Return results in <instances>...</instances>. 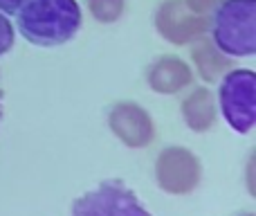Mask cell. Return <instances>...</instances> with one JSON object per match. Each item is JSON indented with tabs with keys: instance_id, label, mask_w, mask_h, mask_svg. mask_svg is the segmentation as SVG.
Here are the masks:
<instances>
[{
	"instance_id": "8fae6325",
	"label": "cell",
	"mask_w": 256,
	"mask_h": 216,
	"mask_svg": "<svg viewBox=\"0 0 256 216\" xmlns=\"http://www.w3.org/2000/svg\"><path fill=\"white\" fill-rule=\"evenodd\" d=\"M86 7L97 23L110 25V23H117L124 16L126 0H86Z\"/></svg>"
},
{
	"instance_id": "5bb4252c",
	"label": "cell",
	"mask_w": 256,
	"mask_h": 216,
	"mask_svg": "<svg viewBox=\"0 0 256 216\" xmlns=\"http://www.w3.org/2000/svg\"><path fill=\"white\" fill-rule=\"evenodd\" d=\"M30 0H0V12L2 14H16L22 5H27Z\"/></svg>"
},
{
	"instance_id": "277c9868",
	"label": "cell",
	"mask_w": 256,
	"mask_h": 216,
	"mask_svg": "<svg viewBox=\"0 0 256 216\" xmlns=\"http://www.w3.org/2000/svg\"><path fill=\"white\" fill-rule=\"evenodd\" d=\"M256 93V75L248 68L227 70L220 79L218 102H220L222 117L227 119L236 133H250L256 119L254 108Z\"/></svg>"
},
{
	"instance_id": "9a60e30c",
	"label": "cell",
	"mask_w": 256,
	"mask_h": 216,
	"mask_svg": "<svg viewBox=\"0 0 256 216\" xmlns=\"http://www.w3.org/2000/svg\"><path fill=\"white\" fill-rule=\"evenodd\" d=\"M0 119H2V93H0Z\"/></svg>"
},
{
	"instance_id": "7a4b0ae2",
	"label": "cell",
	"mask_w": 256,
	"mask_h": 216,
	"mask_svg": "<svg viewBox=\"0 0 256 216\" xmlns=\"http://www.w3.org/2000/svg\"><path fill=\"white\" fill-rule=\"evenodd\" d=\"M212 41L227 57L256 52V0H218L209 21Z\"/></svg>"
},
{
	"instance_id": "52a82bcc",
	"label": "cell",
	"mask_w": 256,
	"mask_h": 216,
	"mask_svg": "<svg viewBox=\"0 0 256 216\" xmlns=\"http://www.w3.org/2000/svg\"><path fill=\"white\" fill-rule=\"evenodd\" d=\"M108 126L112 135L128 149H144L155 137V124L148 110L135 102H117L108 110Z\"/></svg>"
},
{
	"instance_id": "7c38bea8",
	"label": "cell",
	"mask_w": 256,
	"mask_h": 216,
	"mask_svg": "<svg viewBox=\"0 0 256 216\" xmlns=\"http://www.w3.org/2000/svg\"><path fill=\"white\" fill-rule=\"evenodd\" d=\"M14 25L9 23V18H4V14L0 12V57L9 52L14 48Z\"/></svg>"
},
{
	"instance_id": "3957f363",
	"label": "cell",
	"mask_w": 256,
	"mask_h": 216,
	"mask_svg": "<svg viewBox=\"0 0 256 216\" xmlns=\"http://www.w3.org/2000/svg\"><path fill=\"white\" fill-rule=\"evenodd\" d=\"M70 216H153L120 178L102 180L72 203Z\"/></svg>"
},
{
	"instance_id": "9c48e42d",
	"label": "cell",
	"mask_w": 256,
	"mask_h": 216,
	"mask_svg": "<svg viewBox=\"0 0 256 216\" xmlns=\"http://www.w3.org/2000/svg\"><path fill=\"white\" fill-rule=\"evenodd\" d=\"M191 61H194L196 72L200 75V79L204 84H216V81L222 79V75L227 70H232V57L220 52L209 36H200V39L194 41Z\"/></svg>"
},
{
	"instance_id": "2e32d148",
	"label": "cell",
	"mask_w": 256,
	"mask_h": 216,
	"mask_svg": "<svg viewBox=\"0 0 256 216\" xmlns=\"http://www.w3.org/2000/svg\"><path fill=\"white\" fill-rule=\"evenodd\" d=\"M240 216H254L252 212H243V214H240Z\"/></svg>"
},
{
	"instance_id": "8992f818",
	"label": "cell",
	"mask_w": 256,
	"mask_h": 216,
	"mask_svg": "<svg viewBox=\"0 0 256 216\" xmlns=\"http://www.w3.org/2000/svg\"><path fill=\"white\" fill-rule=\"evenodd\" d=\"M155 30L168 43L189 45L207 34L209 18L204 14H194L184 0H162L155 9Z\"/></svg>"
},
{
	"instance_id": "30bf717a",
	"label": "cell",
	"mask_w": 256,
	"mask_h": 216,
	"mask_svg": "<svg viewBox=\"0 0 256 216\" xmlns=\"http://www.w3.org/2000/svg\"><path fill=\"white\" fill-rule=\"evenodd\" d=\"M218 106L216 97L209 88H194L182 102V119L196 133H207L216 124Z\"/></svg>"
},
{
	"instance_id": "ba28073f",
	"label": "cell",
	"mask_w": 256,
	"mask_h": 216,
	"mask_svg": "<svg viewBox=\"0 0 256 216\" xmlns=\"http://www.w3.org/2000/svg\"><path fill=\"white\" fill-rule=\"evenodd\" d=\"M150 90L158 95H176L191 86L194 81V70L191 66L180 57H160L158 61L150 63L146 72Z\"/></svg>"
},
{
	"instance_id": "4fadbf2b",
	"label": "cell",
	"mask_w": 256,
	"mask_h": 216,
	"mask_svg": "<svg viewBox=\"0 0 256 216\" xmlns=\"http://www.w3.org/2000/svg\"><path fill=\"white\" fill-rule=\"evenodd\" d=\"M218 0H184V5L191 9L194 14H207L209 9H214Z\"/></svg>"
},
{
	"instance_id": "5b68a950",
	"label": "cell",
	"mask_w": 256,
	"mask_h": 216,
	"mask_svg": "<svg viewBox=\"0 0 256 216\" xmlns=\"http://www.w3.org/2000/svg\"><path fill=\"white\" fill-rule=\"evenodd\" d=\"M155 180L166 194H191L202 180V167L194 151L184 146H166L155 160Z\"/></svg>"
},
{
	"instance_id": "6da1fadb",
	"label": "cell",
	"mask_w": 256,
	"mask_h": 216,
	"mask_svg": "<svg viewBox=\"0 0 256 216\" xmlns=\"http://www.w3.org/2000/svg\"><path fill=\"white\" fill-rule=\"evenodd\" d=\"M16 14L22 39L38 48L68 43L84 25V14L76 0H30Z\"/></svg>"
}]
</instances>
